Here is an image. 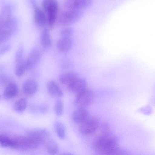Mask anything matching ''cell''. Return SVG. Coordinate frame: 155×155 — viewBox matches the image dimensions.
<instances>
[{"mask_svg":"<svg viewBox=\"0 0 155 155\" xmlns=\"http://www.w3.org/2000/svg\"><path fill=\"white\" fill-rule=\"evenodd\" d=\"M94 98V94L91 89L87 88L76 95L74 104L78 108H85L90 105Z\"/></svg>","mask_w":155,"mask_h":155,"instance_id":"cell-6","label":"cell"},{"mask_svg":"<svg viewBox=\"0 0 155 155\" xmlns=\"http://www.w3.org/2000/svg\"><path fill=\"white\" fill-rule=\"evenodd\" d=\"M15 142V149L20 150L32 149L30 140L26 136H18L13 137Z\"/></svg>","mask_w":155,"mask_h":155,"instance_id":"cell-9","label":"cell"},{"mask_svg":"<svg viewBox=\"0 0 155 155\" xmlns=\"http://www.w3.org/2000/svg\"><path fill=\"white\" fill-rule=\"evenodd\" d=\"M15 74L16 76L20 77L26 71L25 60L15 63Z\"/></svg>","mask_w":155,"mask_h":155,"instance_id":"cell-24","label":"cell"},{"mask_svg":"<svg viewBox=\"0 0 155 155\" xmlns=\"http://www.w3.org/2000/svg\"><path fill=\"white\" fill-rule=\"evenodd\" d=\"M12 18L10 8L8 5L5 6L2 8L1 12L0 24L8 21Z\"/></svg>","mask_w":155,"mask_h":155,"instance_id":"cell-21","label":"cell"},{"mask_svg":"<svg viewBox=\"0 0 155 155\" xmlns=\"http://www.w3.org/2000/svg\"><path fill=\"white\" fill-rule=\"evenodd\" d=\"M91 0H67L64 5L68 9L82 11L88 8L92 4Z\"/></svg>","mask_w":155,"mask_h":155,"instance_id":"cell-8","label":"cell"},{"mask_svg":"<svg viewBox=\"0 0 155 155\" xmlns=\"http://www.w3.org/2000/svg\"><path fill=\"white\" fill-rule=\"evenodd\" d=\"M42 5L47 17L48 25L52 26L55 22L58 11V4L55 0L43 1Z\"/></svg>","mask_w":155,"mask_h":155,"instance_id":"cell-3","label":"cell"},{"mask_svg":"<svg viewBox=\"0 0 155 155\" xmlns=\"http://www.w3.org/2000/svg\"><path fill=\"white\" fill-rule=\"evenodd\" d=\"M114 155H132L128 150L119 147Z\"/></svg>","mask_w":155,"mask_h":155,"instance_id":"cell-30","label":"cell"},{"mask_svg":"<svg viewBox=\"0 0 155 155\" xmlns=\"http://www.w3.org/2000/svg\"><path fill=\"white\" fill-rule=\"evenodd\" d=\"M8 78L5 75H2L0 77V82L2 84H6L7 85L11 83L9 82Z\"/></svg>","mask_w":155,"mask_h":155,"instance_id":"cell-31","label":"cell"},{"mask_svg":"<svg viewBox=\"0 0 155 155\" xmlns=\"http://www.w3.org/2000/svg\"><path fill=\"white\" fill-rule=\"evenodd\" d=\"M19 93V88L15 83L11 82L6 86L4 91L3 96L5 99H10L16 97Z\"/></svg>","mask_w":155,"mask_h":155,"instance_id":"cell-15","label":"cell"},{"mask_svg":"<svg viewBox=\"0 0 155 155\" xmlns=\"http://www.w3.org/2000/svg\"><path fill=\"white\" fill-rule=\"evenodd\" d=\"M34 8V17L35 24L38 27L44 26L47 22V17L45 12L34 2H33Z\"/></svg>","mask_w":155,"mask_h":155,"instance_id":"cell-10","label":"cell"},{"mask_svg":"<svg viewBox=\"0 0 155 155\" xmlns=\"http://www.w3.org/2000/svg\"></svg>","mask_w":155,"mask_h":155,"instance_id":"cell-34","label":"cell"},{"mask_svg":"<svg viewBox=\"0 0 155 155\" xmlns=\"http://www.w3.org/2000/svg\"><path fill=\"white\" fill-rule=\"evenodd\" d=\"M46 148L50 155H54L58 152L59 148L57 143L55 141L51 140L47 141Z\"/></svg>","mask_w":155,"mask_h":155,"instance_id":"cell-23","label":"cell"},{"mask_svg":"<svg viewBox=\"0 0 155 155\" xmlns=\"http://www.w3.org/2000/svg\"><path fill=\"white\" fill-rule=\"evenodd\" d=\"M89 116L88 111L85 108H78L73 113L72 119L74 123L80 124Z\"/></svg>","mask_w":155,"mask_h":155,"instance_id":"cell-13","label":"cell"},{"mask_svg":"<svg viewBox=\"0 0 155 155\" xmlns=\"http://www.w3.org/2000/svg\"><path fill=\"white\" fill-rule=\"evenodd\" d=\"M92 145L99 155H114L119 147L117 139L112 133L96 137L93 141Z\"/></svg>","mask_w":155,"mask_h":155,"instance_id":"cell-1","label":"cell"},{"mask_svg":"<svg viewBox=\"0 0 155 155\" xmlns=\"http://www.w3.org/2000/svg\"><path fill=\"white\" fill-rule=\"evenodd\" d=\"M40 42L43 48L47 49L51 45L52 40L48 28L45 27L42 30L40 36Z\"/></svg>","mask_w":155,"mask_h":155,"instance_id":"cell-18","label":"cell"},{"mask_svg":"<svg viewBox=\"0 0 155 155\" xmlns=\"http://www.w3.org/2000/svg\"><path fill=\"white\" fill-rule=\"evenodd\" d=\"M0 143L1 146L2 147L14 149L15 142L13 137H10L5 135H1Z\"/></svg>","mask_w":155,"mask_h":155,"instance_id":"cell-20","label":"cell"},{"mask_svg":"<svg viewBox=\"0 0 155 155\" xmlns=\"http://www.w3.org/2000/svg\"><path fill=\"white\" fill-rule=\"evenodd\" d=\"M60 155H74L72 153H64L61 154Z\"/></svg>","mask_w":155,"mask_h":155,"instance_id":"cell-33","label":"cell"},{"mask_svg":"<svg viewBox=\"0 0 155 155\" xmlns=\"http://www.w3.org/2000/svg\"><path fill=\"white\" fill-rule=\"evenodd\" d=\"M26 136L30 140L35 149H36L48 140L50 134L46 130L38 129L28 131Z\"/></svg>","mask_w":155,"mask_h":155,"instance_id":"cell-4","label":"cell"},{"mask_svg":"<svg viewBox=\"0 0 155 155\" xmlns=\"http://www.w3.org/2000/svg\"><path fill=\"white\" fill-rule=\"evenodd\" d=\"M15 30L9 27L0 28V43L2 44L11 37Z\"/></svg>","mask_w":155,"mask_h":155,"instance_id":"cell-19","label":"cell"},{"mask_svg":"<svg viewBox=\"0 0 155 155\" xmlns=\"http://www.w3.org/2000/svg\"><path fill=\"white\" fill-rule=\"evenodd\" d=\"M69 91L76 95L87 88V83L84 78L79 77L67 86Z\"/></svg>","mask_w":155,"mask_h":155,"instance_id":"cell-11","label":"cell"},{"mask_svg":"<svg viewBox=\"0 0 155 155\" xmlns=\"http://www.w3.org/2000/svg\"><path fill=\"white\" fill-rule=\"evenodd\" d=\"M100 123V120L97 117L89 116L80 124V131L82 134L85 135L92 134L98 129Z\"/></svg>","mask_w":155,"mask_h":155,"instance_id":"cell-5","label":"cell"},{"mask_svg":"<svg viewBox=\"0 0 155 155\" xmlns=\"http://www.w3.org/2000/svg\"><path fill=\"white\" fill-rule=\"evenodd\" d=\"M64 103L61 99L57 100L55 102L54 109L55 114L58 116H61L63 112Z\"/></svg>","mask_w":155,"mask_h":155,"instance_id":"cell-26","label":"cell"},{"mask_svg":"<svg viewBox=\"0 0 155 155\" xmlns=\"http://www.w3.org/2000/svg\"><path fill=\"white\" fill-rule=\"evenodd\" d=\"M73 29L70 27H67L61 29L60 31V34L62 37H71L73 34Z\"/></svg>","mask_w":155,"mask_h":155,"instance_id":"cell-28","label":"cell"},{"mask_svg":"<svg viewBox=\"0 0 155 155\" xmlns=\"http://www.w3.org/2000/svg\"><path fill=\"white\" fill-rule=\"evenodd\" d=\"M47 88L50 94L53 97H60L63 96V93L61 88L54 81H50L48 82Z\"/></svg>","mask_w":155,"mask_h":155,"instance_id":"cell-17","label":"cell"},{"mask_svg":"<svg viewBox=\"0 0 155 155\" xmlns=\"http://www.w3.org/2000/svg\"><path fill=\"white\" fill-rule=\"evenodd\" d=\"M27 104V100L25 98H21L15 102L14 106V109L18 113H22L26 109Z\"/></svg>","mask_w":155,"mask_h":155,"instance_id":"cell-22","label":"cell"},{"mask_svg":"<svg viewBox=\"0 0 155 155\" xmlns=\"http://www.w3.org/2000/svg\"><path fill=\"white\" fill-rule=\"evenodd\" d=\"M40 58L41 54L39 51L36 48L32 49L25 60L26 71L33 70L38 64Z\"/></svg>","mask_w":155,"mask_h":155,"instance_id":"cell-7","label":"cell"},{"mask_svg":"<svg viewBox=\"0 0 155 155\" xmlns=\"http://www.w3.org/2000/svg\"><path fill=\"white\" fill-rule=\"evenodd\" d=\"M98 129L100 132V134L106 135L112 133L109 124L106 122H100Z\"/></svg>","mask_w":155,"mask_h":155,"instance_id":"cell-27","label":"cell"},{"mask_svg":"<svg viewBox=\"0 0 155 155\" xmlns=\"http://www.w3.org/2000/svg\"><path fill=\"white\" fill-rule=\"evenodd\" d=\"M10 46L8 45H6L3 46L0 49V55L3 54L6 52L9 49Z\"/></svg>","mask_w":155,"mask_h":155,"instance_id":"cell-32","label":"cell"},{"mask_svg":"<svg viewBox=\"0 0 155 155\" xmlns=\"http://www.w3.org/2000/svg\"><path fill=\"white\" fill-rule=\"evenodd\" d=\"M82 11L68 9L61 13L58 18V22L63 26L74 24L81 19L83 15Z\"/></svg>","mask_w":155,"mask_h":155,"instance_id":"cell-2","label":"cell"},{"mask_svg":"<svg viewBox=\"0 0 155 155\" xmlns=\"http://www.w3.org/2000/svg\"><path fill=\"white\" fill-rule=\"evenodd\" d=\"M54 127L59 137L61 139L64 138L66 134V129L64 125L60 122H57L55 124Z\"/></svg>","mask_w":155,"mask_h":155,"instance_id":"cell-25","label":"cell"},{"mask_svg":"<svg viewBox=\"0 0 155 155\" xmlns=\"http://www.w3.org/2000/svg\"><path fill=\"white\" fill-rule=\"evenodd\" d=\"M73 45V40L71 37H62L58 41L57 47L61 52L65 53L68 51Z\"/></svg>","mask_w":155,"mask_h":155,"instance_id":"cell-16","label":"cell"},{"mask_svg":"<svg viewBox=\"0 0 155 155\" xmlns=\"http://www.w3.org/2000/svg\"><path fill=\"white\" fill-rule=\"evenodd\" d=\"M79 78L77 73L70 71L64 72L60 74L59 77V80L61 84L68 86Z\"/></svg>","mask_w":155,"mask_h":155,"instance_id":"cell-12","label":"cell"},{"mask_svg":"<svg viewBox=\"0 0 155 155\" xmlns=\"http://www.w3.org/2000/svg\"><path fill=\"white\" fill-rule=\"evenodd\" d=\"M38 85L37 82L31 79L28 80L25 82L23 86L24 93L28 96L34 95L37 91Z\"/></svg>","mask_w":155,"mask_h":155,"instance_id":"cell-14","label":"cell"},{"mask_svg":"<svg viewBox=\"0 0 155 155\" xmlns=\"http://www.w3.org/2000/svg\"><path fill=\"white\" fill-rule=\"evenodd\" d=\"M23 54L24 51L23 48L21 47L20 48L17 50L15 54V63L24 60L23 58Z\"/></svg>","mask_w":155,"mask_h":155,"instance_id":"cell-29","label":"cell"}]
</instances>
